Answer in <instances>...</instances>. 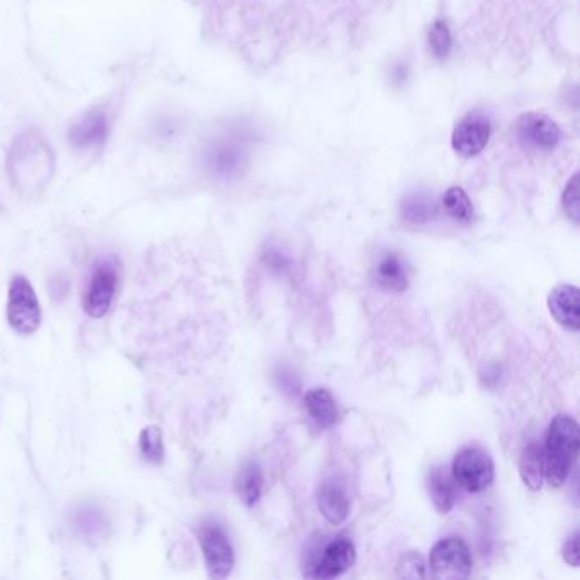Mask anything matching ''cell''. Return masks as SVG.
<instances>
[{"instance_id":"1","label":"cell","mask_w":580,"mask_h":580,"mask_svg":"<svg viewBox=\"0 0 580 580\" xmlns=\"http://www.w3.org/2000/svg\"><path fill=\"white\" fill-rule=\"evenodd\" d=\"M580 429L574 417L558 414L548 427L543 444L546 484L562 487L579 456Z\"/></svg>"},{"instance_id":"2","label":"cell","mask_w":580,"mask_h":580,"mask_svg":"<svg viewBox=\"0 0 580 580\" xmlns=\"http://www.w3.org/2000/svg\"><path fill=\"white\" fill-rule=\"evenodd\" d=\"M7 322L23 336H31L41 325V307L35 288L28 279L18 274L9 286Z\"/></svg>"},{"instance_id":"3","label":"cell","mask_w":580,"mask_h":580,"mask_svg":"<svg viewBox=\"0 0 580 580\" xmlns=\"http://www.w3.org/2000/svg\"><path fill=\"white\" fill-rule=\"evenodd\" d=\"M451 473L460 489L478 494L494 482V460L484 448L468 446L455 456Z\"/></svg>"},{"instance_id":"4","label":"cell","mask_w":580,"mask_h":580,"mask_svg":"<svg viewBox=\"0 0 580 580\" xmlns=\"http://www.w3.org/2000/svg\"><path fill=\"white\" fill-rule=\"evenodd\" d=\"M120 279V264L114 257L97 262L84 291V310L92 319H101L111 308Z\"/></svg>"},{"instance_id":"5","label":"cell","mask_w":580,"mask_h":580,"mask_svg":"<svg viewBox=\"0 0 580 580\" xmlns=\"http://www.w3.org/2000/svg\"><path fill=\"white\" fill-rule=\"evenodd\" d=\"M429 567H431V575L434 579H467L472 574V553L468 550L465 541L458 536H450V538L439 540L433 546L431 557H429Z\"/></svg>"},{"instance_id":"6","label":"cell","mask_w":580,"mask_h":580,"mask_svg":"<svg viewBox=\"0 0 580 580\" xmlns=\"http://www.w3.org/2000/svg\"><path fill=\"white\" fill-rule=\"evenodd\" d=\"M201 550L205 555L206 569L213 579H227L235 565L234 546L222 526L206 523L198 531Z\"/></svg>"},{"instance_id":"7","label":"cell","mask_w":580,"mask_h":580,"mask_svg":"<svg viewBox=\"0 0 580 580\" xmlns=\"http://www.w3.org/2000/svg\"><path fill=\"white\" fill-rule=\"evenodd\" d=\"M490 133H492V121L489 116L480 111H473L458 121V125L453 130L451 145L456 154L470 159L487 147Z\"/></svg>"},{"instance_id":"8","label":"cell","mask_w":580,"mask_h":580,"mask_svg":"<svg viewBox=\"0 0 580 580\" xmlns=\"http://www.w3.org/2000/svg\"><path fill=\"white\" fill-rule=\"evenodd\" d=\"M516 133L524 147L536 152H550L562 138L557 123L540 113L523 114L516 126Z\"/></svg>"},{"instance_id":"9","label":"cell","mask_w":580,"mask_h":580,"mask_svg":"<svg viewBox=\"0 0 580 580\" xmlns=\"http://www.w3.org/2000/svg\"><path fill=\"white\" fill-rule=\"evenodd\" d=\"M356 562V548L353 541L346 536H339L325 546L319 560L315 562L310 572L305 574L308 579H334L344 574Z\"/></svg>"},{"instance_id":"10","label":"cell","mask_w":580,"mask_h":580,"mask_svg":"<svg viewBox=\"0 0 580 580\" xmlns=\"http://www.w3.org/2000/svg\"><path fill=\"white\" fill-rule=\"evenodd\" d=\"M548 308L553 319L563 329L579 332V288L574 285H558L548 295Z\"/></svg>"},{"instance_id":"11","label":"cell","mask_w":580,"mask_h":580,"mask_svg":"<svg viewBox=\"0 0 580 580\" xmlns=\"http://www.w3.org/2000/svg\"><path fill=\"white\" fill-rule=\"evenodd\" d=\"M317 506L330 524H342L351 511V499L337 478H329L317 489Z\"/></svg>"},{"instance_id":"12","label":"cell","mask_w":580,"mask_h":580,"mask_svg":"<svg viewBox=\"0 0 580 580\" xmlns=\"http://www.w3.org/2000/svg\"><path fill=\"white\" fill-rule=\"evenodd\" d=\"M108 135V120L101 111L86 114L70 128V142L79 148L99 147L108 140Z\"/></svg>"},{"instance_id":"13","label":"cell","mask_w":580,"mask_h":580,"mask_svg":"<svg viewBox=\"0 0 580 580\" xmlns=\"http://www.w3.org/2000/svg\"><path fill=\"white\" fill-rule=\"evenodd\" d=\"M427 490L431 495L434 507L439 514H448L456 504V482L453 473L444 467L438 465L429 472L427 477Z\"/></svg>"},{"instance_id":"14","label":"cell","mask_w":580,"mask_h":580,"mask_svg":"<svg viewBox=\"0 0 580 580\" xmlns=\"http://www.w3.org/2000/svg\"><path fill=\"white\" fill-rule=\"evenodd\" d=\"M376 283L380 288L390 293H402L409 286V271L404 259L395 254L388 252L381 257L376 264Z\"/></svg>"},{"instance_id":"15","label":"cell","mask_w":580,"mask_h":580,"mask_svg":"<svg viewBox=\"0 0 580 580\" xmlns=\"http://www.w3.org/2000/svg\"><path fill=\"white\" fill-rule=\"evenodd\" d=\"M519 473L523 484L533 492H538L545 482V461H543V444L536 439H529L524 444L519 460Z\"/></svg>"},{"instance_id":"16","label":"cell","mask_w":580,"mask_h":580,"mask_svg":"<svg viewBox=\"0 0 580 580\" xmlns=\"http://www.w3.org/2000/svg\"><path fill=\"white\" fill-rule=\"evenodd\" d=\"M305 409L308 416L317 426L329 429L334 426L339 417L336 400L327 388H312L305 393Z\"/></svg>"},{"instance_id":"17","label":"cell","mask_w":580,"mask_h":580,"mask_svg":"<svg viewBox=\"0 0 580 580\" xmlns=\"http://www.w3.org/2000/svg\"><path fill=\"white\" fill-rule=\"evenodd\" d=\"M262 489H264V475H262L261 467L254 461L245 463L235 478V490L242 504L247 507L256 506L261 499Z\"/></svg>"},{"instance_id":"18","label":"cell","mask_w":580,"mask_h":580,"mask_svg":"<svg viewBox=\"0 0 580 580\" xmlns=\"http://www.w3.org/2000/svg\"><path fill=\"white\" fill-rule=\"evenodd\" d=\"M402 213L407 222L422 225V223L431 222L438 215V206L429 194L414 193L405 198L402 203Z\"/></svg>"},{"instance_id":"19","label":"cell","mask_w":580,"mask_h":580,"mask_svg":"<svg viewBox=\"0 0 580 580\" xmlns=\"http://www.w3.org/2000/svg\"><path fill=\"white\" fill-rule=\"evenodd\" d=\"M444 211L450 215L453 220L460 223H470L473 218L472 200L468 198L465 189L450 188L443 196Z\"/></svg>"},{"instance_id":"20","label":"cell","mask_w":580,"mask_h":580,"mask_svg":"<svg viewBox=\"0 0 580 580\" xmlns=\"http://www.w3.org/2000/svg\"><path fill=\"white\" fill-rule=\"evenodd\" d=\"M140 453L148 463H162L164 461V439L162 431L157 426H150L143 429L140 434Z\"/></svg>"},{"instance_id":"21","label":"cell","mask_w":580,"mask_h":580,"mask_svg":"<svg viewBox=\"0 0 580 580\" xmlns=\"http://www.w3.org/2000/svg\"><path fill=\"white\" fill-rule=\"evenodd\" d=\"M429 46H431V50L438 58L450 55L451 48H453V38H451L448 24L444 23V21H436L429 28Z\"/></svg>"},{"instance_id":"22","label":"cell","mask_w":580,"mask_h":580,"mask_svg":"<svg viewBox=\"0 0 580 580\" xmlns=\"http://www.w3.org/2000/svg\"><path fill=\"white\" fill-rule=\"evenodd\" d=\"M397 575L402 579H424L426 577V565L421 555L417 552H407L400 558L397 565Z\"/></svg>"},{"instance_id":"23","label":"cell","mask_w":580,"mask_h":580,"mask_svg":"<svg viewBox=\"0 0 580 580\" xmlns=\"http://www.w3.org/2000/svg\"><path fill=\"white\" fill-rule=\"evenodd\" d=\"M563 210L567 213V217L579 225L580 222V203H579V174H575L570 179L567 188L563 191Z\"/></svg>"},{"instance_id":"24","label":"cell","mask_w":580,"mask_h":580,"mask_svg":"<svg viewBox=\"0 0 580 580\" xmlns=\"http://www.w3.org/2000/svg\"><path fill=\"white\" fill-rule=\"evenodd\" d=\"M562 558L569 563L570 567H579V533L577 531L570 536L569 540L565 541L562 548Z\"/></svg>"}]
</instances>
